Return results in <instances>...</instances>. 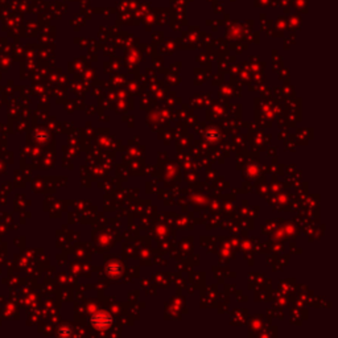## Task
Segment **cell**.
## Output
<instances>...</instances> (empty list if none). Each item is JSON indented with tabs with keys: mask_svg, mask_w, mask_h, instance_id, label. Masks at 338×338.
I'll use <instances>...</instances> for the list:
<instances>
[{
	"mask_svg": "<svg viewBox=\"0 0 338 338\" xmlns=\"http://www.w3.org/2000/svg\"><path fill=\"white\" fill-rule=\"evenodd\" d=\"M203 136H205V139H206L210 144L217 143V141H220L221 139L220 130L216 128V127H209V128H206V131L203 132Z\"/></svg>",
	"mask_w": 338,
	"mask_h": 338,
	"instance_id": "7a4b0ae2",
	"label": "cell"
},
{
	"mask_svg": "<svg viewBox=\"0 0 338 338\" xmlns=\"http://www.w3.org/2000/svg\"><path fill=\"white\" fill-rule=\"evenodd\" d=\"M123 267L119 262H111L106 266V272L109 274V276L111 278H119L122 275Z\"/></svg>",
	"mask_w": 338,
	"mask_h": 338,
	"instance_id": "3957f363",
	"label": "cell"
},
{
	"mask_svg": "<svg viewBox=\"0 0 338 338\" xmlns=\"http://www.w3.org/2000/svg\"><path fill=\"white\" fill-rule=\"evenodd\" d=\"M90 322L94 326V329L107 330L110 329L111 325L114 324V318L107 310H98L91 316Z\"/></svg>",
	"mask_w": 338,
	"mask_h": 338,
	"instance_id": "6da1fadb",
	"label": "cell"
}]
</instances>
